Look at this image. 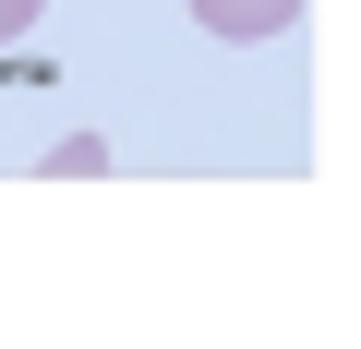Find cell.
Here are the masks:
<instances>
[{
	"instance_id": "cell-2",
	"label": "cell",
	"mask_w": 361,
	"mask_h": 349,
	"mask_svg": "<svg viewBox=\"0 0 361 349\" xmlns=\"http://www.w3.org/2000/svg\"><path fill=\"white\" fill-rule=\"evenodd\" d=\"M37 13H49V0H0V49H13V37H25Z\"/></svg>"
},
{
	"instance_id": "cell-1",
	"label": "cell",
	"mask_w": 361,
	"mask_h": 349,
	"mask_svg": "<svg viewBox=\"0 0 361 349\" xmlns=\"http://www.w3.org/2000/svg\"><path fill=\"white\" fill-rule=\"evenodd\" d=\"M193 25L229 37V49H253V37H289L301 25V0H193Z\"/></svg>"
}]
</instances>
